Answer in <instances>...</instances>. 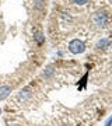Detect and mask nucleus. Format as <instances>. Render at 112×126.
<instances>
[{
	"label": "nucleus",
	"instance_id": "4",
	"mask_svg": "<svg viewBox=\"0 0 112 126\" xmlns=\"http://www.w3.org/2000/svg\"><path fill=\"white\" fill-rule=\"evenodd\" d=\"M109 44H111V39H108V38H104V39H99V41H98L97 46H98V48H107Z\"/></svg>",
	"mask_w": 112,
	"mask_h": 126
},
{
	"label": "nucleus",
	"instance_id": "8",
	"mask_svg": "<svg viewBox=\"0 0 112 126\" xmlns=\"http://www.w3.org/2000/svg\"><path fill=\"white\" fill-rule=\"evenodd\" d=\"M0 112H1V109H0Z\"/></svg>",
	"mask_w": 112,
	"mask_h": 126
},
{
	"label": "nucleus",
	"instance_id": "7",
	"mask_svg": "<svg viewBox=\"0 0 112 126\" xmlns=\"http://www.w3.org/2000/svg\"><path fill=\"white\" fill-rule=\"evenodd\" d=\"M44 39H45V38H44V36H42V35H41V34H38V35H36V41H38L39 44H41V42H42V41H44Z\"/></svg>",
	"mask_w": 112,
	"mask_h": 126
},
{
	"label": "nucleus",
	"instance_id": "3",
	"mask_svg": "<svg viewBox=\"0 0 112 126\" xmlns=\"http://www.w3.org/2000/svg\"><path fill=\"white\" fill-rule=\"evenodd\" d=\"M11 93V87L10 86H1L0 87V99H4L7 98Z\"/></svg>",
	"mask_w": 112,
	"mask_h": 126
},
{
	"label": "nucleus",
	"instance_id": "6",
	"mask_svg": "<svg viewBox=\"0 0 112 126\" xmlns=\"http://www.w3.org/2000/svg\"><path fill=\"white\" fill-rule=\"evenodd\" d=\"M112 125V116H109L107 119V122H105V123H104V126H111Z\"/></svg>",
	"mask_w": 112,
	"mask_h": 126
},
{
	"label": "nucleus",
	"instance_id": "1",
	"mask_svg": "<svg viewBox=\"0 0 112 126\" xmlns=\"http://www.w3.org/2000/svg\"><path fill=\"white\" fill-rule=\"evenodd\" d=\"M69 50L74 55H79V53H83L85 50V45L84 42L80 39H73L70 41V44H69Z\"/></svg>",
	"mask_w": 112,
	"mask_h": 126
},
{
	"label": "nucleus",
	"instance_id": "2",
	"mask_svg": "<svg viewBox=\"0 0 112 126\" xmlns=\"http://www.w3.org/2000/svg\"><path fill=\"white\" fill-rule=\"evenodd\" d=\"M107 20H108V17H107V14H105V11H99V13H97L93 17V23L97 27H104L107 24Z\"/></svg>",
	"mask_w": 112,
	"mask_h": 126
},
{
	"label": "nucleus",
	"instance_id": "5",
	"mask_svg": "<svg viewBox=\"0 0 112 126\" xmlns=\"http://www.w3.org/2000/svg\"><path fill=\"white\" fill-rule=\"evenodd\" d=\"M73 3H74V4H79V6H83V4L87 3V0H73Z\"/></svg>",
	"mask_w": 112,
	"mask_h": 126
}]
</instances>
